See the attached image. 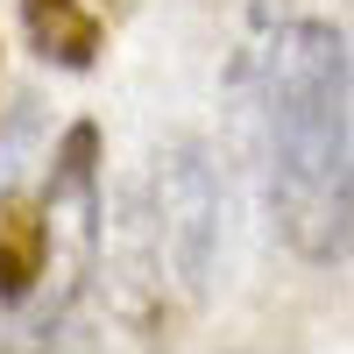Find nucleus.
<instances>
[{
    "label": "nucleus",
    "mask_w": 354,
    "mask_h": 354,
    "mask_svg": "<svg viewBox=\"0 0 354 354\" xmlns=\"http://www.w3.org/2000/svg\"><path fill=\"white\" fill-rule=\"evenodd\" d=\"M270 213L305 262H347L354 135H347V36L333 21H283L255 64Z\"/></svg>",
    "instance_id": "nucleus-1"
},
{
    "label": "nucleus",
    "mask_w": 354,
    "mask_h": 354,
    "mask_svg": "<svg viewBox=\"0 0 354 354\" xmlns=\"http://www.w3.org/2000/svg\"><path fill=\"white\" fill-rule=\"evenodd\" d=\"M156 241H163V262L185 283H205L213 277V248H220V185H213V163L198 156V142H170L156 156Z\"/></svg>",
    "instance_id": "nucleus-2"
},
{
    "label": "nucleus",
    "mask_w": 354,
    "mask_h": 354,
    "mask_svg": "<svg viewBox=\"0 0 354 354\" xmlns=\"http://www.w3.org/2000/svg\"><path fill=\"white\" fill-rule=\"evenodd\" d=\"M106 21H113V0H21L28 43L57 71H93L106 50Z\"/></svg>",
    "instance_id": "nucleus-3"
},
{
    "label": "nucleus",
    "mask_w": 354,
    "mask_h": 354,
    "mask_svg": "<svg viewBox=\"0 0 354 354\" xmlns=\"http://www.w3.org/2000/svg\"><path fill=\"white\" fill-rule=\"evenodd\" d=\"M50 277V213L36 192L0 198V305H21Z\"/></svg>",
    "instance_id": "nucleus-4"
}]
</instances>
